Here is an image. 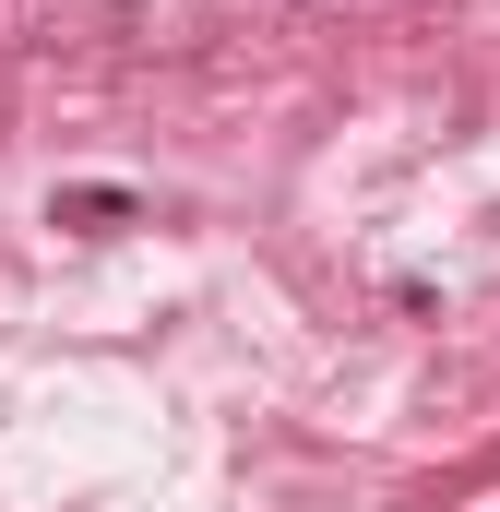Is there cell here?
<instances>
[{"instance_id": "6da1fadb", "label": "cell", "mask_w": 500, "mask_h": 512, "mask_svg": "<svg viewBox=\"0 0 500 512\" xmlns=\"http://www.w3.org/2000/svg\"><path fill=\"white\" fill-rule=\"evenodd\" d=\"M131 215H143L131 191H60V203H48V227H72V239H120Z\"/></svg>"}]
</instances>
